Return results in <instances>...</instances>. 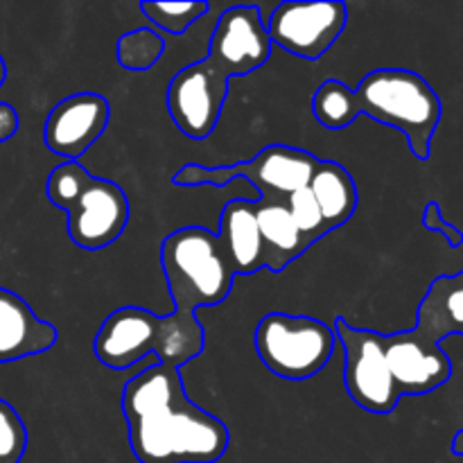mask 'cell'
I'll return each instance as SVG.
<instances>
[{
    "label": "cell",
    "instance_id": "9a60e30c",
    "mask_svg": "<svg viewBox=\"0 0 463 463\" xmlns=\"http://www.w3.org/2000/svg\"><path fill=\"white\" fill-rule=\"evenodd\" d=\"M215 235L235 276H251L265 269L256 202L233 199L226 203L220 217V231Z\"/></svg>",
    "mask_w": 463,
    "mask_h": 463
},
{
    "label": "cell",
    "instance_id": "ba28073f",
    "mask_svg": "<svg viewBox=\"0 0 463 463\" xmlns=\"http://www.w3.org/2000/svg\"><path fill=\"white\" fill-rule=\"evenodd\" d=\"M333 330L346 353L344 384L351 401L371 414H392L402 396L384 360L383 333L355 328L344 317L335 319Z\"/></svg>",
    "mask_w": 463,
    "mask_h": 463
},
{
    "label": "cell",
    "instance_id": "4fadbf2b",
    "mask_svg": "<svg viewBox=\"0 0 463 463\" xmlns=\"http://www.w3.org/2000/svg\"><path fill=\"white\" fill-rule=\"evenodd\" d=\"M383 351L401 396H425L452 378L448 353L414 330L383 335Z\"/></svg>",
    "mask_w": 463,
    "mask_h": 463
},
{
    "label": "cell",
    "instance_id": "484cf974",
    "mask_svg": "<svg viewBox=\"0 0 463 463\" xmlns=\"http://www.w3.org/2000/svg\"><path fill=\"white\" fill-rule=\"evenodd\" d=\"M452 455L463 457V430H459L455 434V439H452Z\"/></svg>",
    "mask_w": 463,
    "mask_h": 463
},
{
    "label": "cell",
    "instance_id": "cb8c5ba5",
    "mask_svg": "<svg viewBox=\"0 0 463 463\" xmlns=\"http://www.w3.org/2000/svg\"><path fill=\"white\" fill-rule=\"evenodd\" d=\"M420 222H423V226L428 231L443 235V238L448 240V244H450L452 249H459L463 244V231L457 229L455 224H450V222L443 217L441 206H439L437 202H430L428 206H425Z\"/></svg>",
    "mask_w": 463,
    "mask_h": 463
},
{
    "label": "cell",
    "instance_id": "6da1fadb",
    "mask_svg": "<svg viewBox=\"0 0 463 463\" xmlns=\"http://www.w3.org/2000/svg\"><path fill=\"white\" fill-rule=\"evenodd\" d=\"M122 414L140 463H217L229 450V428L190 401L175 366L136 373L122 392Z\"/></svg>",
    "mask_w": 463,
    "mask_h": 463
},
{
    "label": "cell",
    "instance_id": "3957f363",
    "mask_svg": "<svg viewBox=\"0 0 463 463\" xmlns=\"http://www.w3.org/2000/svg\"><path fill=\"white\" fill-rule=\"evenodd\" d=\"M45 197L66 213L72 242L86 251H99L116 242L129 224V199L109 179H98L80 163L66 161L50 172Z\"/></svg>",
    "mask_w": 463,
    "mask_h": 463
},
{
    "label": "cell",
    "instance_id": "7c38bea8",
    "mask_svg": "<svg viewBox=\"0 0 463 463\" xmlns=\"http://www.w3.org/2000/svg\"><path fill=\"white\" fill-rule=\"evenodd\" d=\"M111 104L99 93H75L54 104L45 118L43 143L57 156L75 163L107 131Z\"/></svg>",
    "mask_w": 463,
    "mask_h": 463
},
{
    "label": "cell",
    "instance_id": "8992f818",
    "mask_svg": "<svg viewBox=\"0 0 463 463\" xmlns=\"http://www.w3.org/2000/svg\"><path fill=\"white\" fill-rule=\"evenodd\" d=\"M253 342L262 364L289 383H303L324 371L339 344L333 326L285 312L262 317Z\"/></svg>",
    "mask_w": 463,
    "mask_h": 463
},
{
    "label": "cell",
    "instance_id": "603a6c76",
    "mask_svg": "<svg viewBox=\"0 0 463 463\" xmlns=\"http://www.w3.org/2000/svg\"><path fill=\"white\" fill-rule=\"evenodd\" d=\"M27 450V428L18 411L0 398V463H21Z\"/></svg>",
    "mask_w": 463,
    "mask_h": 463
},
{
    "label": "cell",
    "instance_id": "4316f807",
    "mask_svg": "<svg viewBox=\"0 0 463 463\" xmlns=\"http://www.w3.org/2000/svg\"><path fill=\"white\" fill-rule=\"evenodd\" d=\"M5 80H7V66H5V59L3 54H0V89H3Z\"/></svg>",
    "mask_w": 463,
    "mask_h": 463
},
{
    "label": "cell",
    "instance_id": "d4e9b609",
    "mask_svg": "<svg viewBox=\"0 0 463 463\" xmlns=\"http://www.w3.org/2000/svg\"><path fill=\"white\" fill-rule=\"evenodd\" d=\"M21 127V120H18V113L12 104L0 102V143H7L9 138H14Z\"/></svg>",
    "mask_w": 463,
    "mask_h": 463
},
{
    "label": "cell",
    "instance_id": "ac0fdd59",
    "mask_svg": "<svg viewBox=\"0 0 463 463\" xmlns=\"http://www.w3.org/2000/svg\"><path fill=\"white\" fill-rule=\"evenodd\" d=\"M307 188L319 203L328 233L344 226L355 215L357 202H360L357 185L351 172L337 161H319Z\"/></svg>",
    "mask_w": 463,
    "mask_h": 463
},
{
    "label": "cell",
    "instance_id": "5b68a950",
    "mask_svg": "<svg viewBox=\"0 0 463 463\" xmlns=\"http://www.w3.org/2000/svg\"><path fill=\"white\" fill-rule=\"evenodd\" d=\"M161 267L172 303L181 312L217 306L229 297L235 280L217 235L202 226L167 235L161 244Z\"/></svg>",
    "mask_w": 463,
    "mask_h": 463
},
{
    "label": "cell",
    "instance_id": "52a82bcc",
    "mask_svg": "<svg viewBox=\"0 0 463 463\" xmlns=\"http://www.w3.org/2000/svg\"><path fill=\"white\" fill-rule=\"evenodd\" d=\"M319 158L306 149L289 147V145H269L260 149L251 161H240L233 165L206 167V165H184L175 175L172 184L194 188V185H222L235 179H247L256 185L258 194L265 202H288L297 190L310 185Z\"/></svg>",
    "mask_w": 463,
    "mask_h": 463
},
{
    "label": "cell",
    "instance_id": "5bb4252c",
    "mask_svg": "<svg viewBox=\"0 0 463 463\" xmlns=\"http://www.w3.org/2000/svg\"><path fill=\"white\" fill-rule=\"evenodd\" d=\"M57 328L39 319L30 303L0 288V364L41 355L57 344Z\"/></svg>",
    "mask_w": 463,
    "mask_h": 463
},
{
    "label": "cell",
    "instance_id": "d6986e66",
    "mask_svg": "<svg viewBox=\"0 0 463 463\" xmlns=\"http://www.w3.org/2000/svg\"><path fill=\"white\" fill-rule=\"evenodd\" d=\"M312 113L321 127L330 131H342L357 120L360 104L355 89L339 80H326L312 98Z\"/></svg>",
    "mask_w": 463,
    "mask_h": 463
},
{
    "label": "cell",
    "instance_id": "277c9868",
    "mask_svg": "<svg viewBox=\"0 0 463 463\" xmlns=\"http://www.w3.org/2000/svg\"><path fill=\"white\" fill-rule=\"evenodd\" d=\"M360 113L401 131L419 161L432 154V138L441 122L443 104L437 90L414 71L378 68L355 89Z\"/></svg>",
    "mask_w": 463,
    "mask_h": 463
},
{
    "label": "cell",
    "instance_id": "7402d4cb",
    "mask_svg": "<svg viewBox=\"0 0 463 463\" xmlns=\"http://www.w3.org/2000/svg\"><path fill=\"white\" fill-rule=\"evenodd\" d=\"M285 203H288V211L289 215H292L294 224L298 226V231H301L303 238H306V242L310 244V247L328 235L324 217H321V208L319 203H317L315 194L310 193V188L297 190L292 197H288Z\"/></svg>",
    "mask_w": 463,
    "mask_h": 463
},
{
    "label": "cell",
    "instance_id": "44dd1931",
    "mask_svg": "<svg viewBox=\"0 0 463 463\" xmlns=\"http://www.w3.org/2000/svg\"><path fill=\"white\" fill-rule=\"evenodd\" d=\"M211 9V5L203 0H193V3H140V12L145 14L152 25L158 27V32L165 34H184L193 23L203 18V14Z\"/></svg>",
    "mask_w": 463,
    "mask_h": 463
},
{
    "label": "cell",
    "instance_id": "ffe728a7",
    "mask_svg": "<svg viewBox=\"0 0 463 463\" xmlns=\"http://www.w3.org/2000/svg\"><path fill=\"white\" fill-rule=\"evenodd\" d=\"M163 52H165V41L152 27H136V30L125 32L116 43L118 63L134 72L156 66Z\"/></svg>",
    "mask_w": 463,
    "mask_h": 463
},
{
    "label": "cell",
    "instance_id": "7a4b0ae2",
    "mask_svg": "<svg viewBox=\"0 0 463 463\" xmlns=\"http://www.w3.org/2000/svg\"><path fill=\"white\" fill-rule=\"evenodd\" d=\"M206 346V333L197 312L175 310L154 315L145 307L127 306L111 312L95 335L93 351L99 364L125 371L156 355L158 364L181 369Z\"/></svg>",
    "mask_w": 463,
    "mask_h": 463
},
{
    "label": "cell",
    "instance_id": "e0dca14e",
    "mask_svg": "<svg viewBox=\"0 0 463 463\" xmlns=\"http://www.w3.org/2000/svg\"><path fill=\"white\" fill-rule=\"evenodd\" d=\"M256 217L262 238V258L271 274H280L289 262L301 258L310 249L298 226L294 224L285 202L258 199Z\"/></svg>",
    "mask_w": 463,
    "mask_h": 463
},
{
    "label": "cell",
    "instance_id": "30bf717a",
    "mask_svg": "<svg viewBox=\"0 0 463 463\" xmlns=\"http://www.w3.org/2000/svg\"><path fill=\"white\" fill-rule=\"evenodd\" d=\"M229 81L208 59L181 68L167 84V111L184 136L203 140L215 131Z\"/></svg>",
    "mask_w": 463,
    "mask_h": 463
},
{
    "label": "cell",
    "instance_id": "2e32d148",
    "mask_svg": "<svg viewBox=\"0 0 463 463\" xmlns=\"http://www.w3.org/2000/svg\"><path fill=\"white\" fill-rule=\"evenodd\" d=\"M414 333L439 346L446 337L463 335V271L432 280L416 312Z\"/></svg>",
    "mask_w": 463,
    "mask_h": 463
},
{
    "label": "cell",
    "instance_id": "9c48e42d",
    "mask_svg": "<svg viewBox=\"0 0 463 463\" xmlns=\"http://www.w3.org/2000/svg\"><path fill=\"white\" fill-rule=\"evenodd\" d=\"M265 23L271 45H279L298 59L317 61L342 36L348 9L339 0L280 3Z\"/></svg>",
    "mask_w": 463,
    "mask_h": 463
},
{
    "label": "cell",
    "instance_id": "8fae6325",
    "mask_svg": "<svg viewBox=\"0 0 463 463\" xmlns=\"http://www.w3.org/2000/svg\"><path fill=\"white\" fill-rule=\"evenodd\" d=\"M271 39L260 7L256 5H238L222 12L206 59L226 77H244L265 66L271 57Z\"/></svg>",
    "mask_w": 463,
    "mask_h": 463
}]
</instances>
